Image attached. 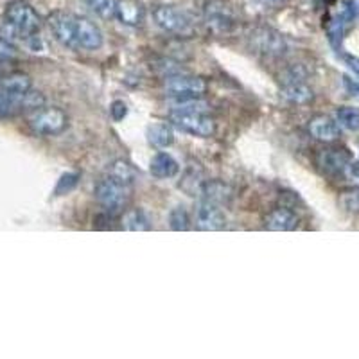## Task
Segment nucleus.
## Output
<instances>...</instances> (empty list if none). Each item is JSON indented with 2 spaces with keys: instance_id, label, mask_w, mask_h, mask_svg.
<instances>
[{
  "instance_id": "nucleus-27",
  "label": "nucleus",
  "mask_w": 359,
  "mask_h": 359,
  "mask_svg": "<svg viewBox=\"0 0 359 359\" xmlns=\"http://www.w3.org/2000/svg\"><path fill=\"white\" fill-rule=\"evenodd\" d=\"M343 33H345V24L339 17L332 18L329 27H327V34H329V41L334 49H339V45H341L343 40Z\"/></svg>"
},
{
  "instance_id": "nucleus-22",
  "label": "nucleus",
  "mask_w": 359,
  "mask_h": 359,
  "mask_svg": "<svg viewBox=\"0 0 359 359\" xmlns=\"http://www.w3.org/2000/svg\"><path fill=\"white\" fill-rule=\"evenodd\" d=\"M336 121L348 131H359V108L341 107L336 111Z\"/></svg>"
},
{
  "instance_id": "nucleus-20",
  "label": "nucleus",
  "mask_w": 359,
  "mask_h": 359,
  "mask_svg": "<svg viewBox=\"0 0 359 359\" xmlns=\"http://www.w3.org/2000/svg\"><path fill=\"white\" fill-rule=\"evenodd\" d=\"M107 176L110 180H114V182H117V184L126 185V187H133L137 172H135V169L131 168L130 163L124 162V160H115L110 168H108Z\"/></svg>"
},
{
  "instance_id": "nucleus-23",
  "label": "nucleus",
  "mask_w": 359,
  "mask_h": 359,
  "mask_svg": "<svg viewBox=\"0 0 359 359\" xmlns=\"http://www.w3.org/2000/svg\"><path fill=\"white\" fill-rule=\"evenodd\" d=\"M168 221H169V226H171V230H175V232H187L189 229H191V216H189L187 208L185 207H175L169 212L168 216Z\"/></svg>"
},
{
  "instance_id": "nucleus-28",
  "label": "nucleus",
  "mask_w": 359,
  "mask_h": 359,
  "mask_svg": "<svg viewBox=\"0 0 359 359\" xmlns=\"http://www.w3.org/2000/svg\"><path fill=\"white\" fill-rule=\"evenodd\" d=\"M18 56L17 47L11 43V41L4 40V38L0 36V65H6V63L15 62Z\"/></svg>"
},
{
  "instance_id": "nucleus-30",
  "label": "nucleus",
  "mask_w": 359,
  "mask_h": 359,
  "mask_svg": "<svg viewBox=\"0 0 359 359\" xmlns=\"http://www.w3.org/2000/svg\"><path fill=\"white\" fill-rule=\"evenodd\" d=\"M343 62H345L347 69L351 70L352 74H354L355 78H358V81H359V57L352 56V54H345V56H343Z\"/></svg>"
},
{
  "instance_id": "nucleus-10",
  "label": "nucleus",
  "mask_w": 359,
  "mask_h": 359,
  "mask_svg": "<svg viewBox=\"0 0 359 359\" xmlns=\"http://www.w3.org/2000/svg\"><path fill=\"white\" fill-rule=\"evenodd\" d=\"M314 162H316V165H318V169L322 172H325L329 176H336L341 175L351 165L352 155L347 147L329 146L323 147V149H318Z\"/></svg>"
},
{
  "instance_id": "nucleus-14",
  "label": "nucleus",
  "mask_w": 359,
  "mask_h": 359,
  "mask_svg": "<svg viewBox=\"0 0 359 359\" xmlns=\"http://www.w3.org/2000/svg\"><path fill=\"white\" fill-rule=\"evenodd\" d=\"M300 224V217L287 207H277L269 210L264 217V229L271 232H293Z\"/></svg>"
},
{
  "instance_id": "nucleus-32",
  "label": "nucleus",
  "mask_w": 359,
  "mask_h": 359,
  "mask_svg": "<svg viewBox=\"0 0 359 359\" xmlns=\"http://www.w3.org/2000/svg\"><path fill=\"white\" fill-rule=\"evenodd\" d=\"M348 168H351L352 176H355V178L359 180V162H358V163H351V165H348Z\"/></svg>"
},
{
  "instance_id": "nucleus-15",
  "label": "nucleus",
  "mask_w": 359,
  "mask_h": 359,
  "mask_svg": "<svg viewBox=\"0 0 359 359\" xmlns=\"http://www.w3.org/2000/svg\"><path fill=\"white\" fill-rule=\"evenodd\" d=\"M280 95L291 104H309L314 99V92L309 85L304 83L300 76H291L280 90Z\"/></svg>"
},
{
  "instance_id": "nucleus-6",
  "label": "nucleus",
  "mask_w": 359,
  "mask_h": 359,
  "mask_svg": "<svg viewBox=\"0 0 359 359\" xmlns=\"http://www.w3.org/2000/svg\"><path fill=\"white\" fill-rule=\"evenodd\" d=\"M169 123L176 130L192 135V137H200V139H208L216 131L214 118L205 111H171Z\"/></svg>"
},
{
  "instance_id": "nucleus-31",
  "label": "nucleus",
  "mask_w": 359,
  "mask_h": 359,
  "mask_svg": "<svg viewBox=\"0 0 359 359\" xmlns=\"http://www.w3.org/2000/svg\"><path fill=\"white\" fill-rule=\"evenodd\" d=\"M252 2L262 6V8H275V6H280L284 0H252Z\"/></svg>"
},
{
  "instance_id": "nucleus-8",
  "label": "nucleus",
  "mask_w": 359,
  "mask_h": 359,
  "mask_svg": "<svg viewBox=\"0 0 359 359\" xmlns=\"http://www.w3.org/2000/svg\"><path fill=\"white\" fill-rule=\"evenodd\" d=\"M250 49L268 57H280L286 54L287 43L278 31L269 27L253 29L248 36Z\"/></svg>"
},
{
  "instance_id": "nucleus-3",
  "label": "nucleus",
  "mask_w": 359,
  "mask_h": 359,
  "mask_svg": "<svg viewBox=\"0 0 359 359\" xmlns=\"http://www.w3.org/2000/svg\"><path fill=\"white\" fill-rule=\"evenodd\" d=\"M153 22L163 33L189 34L194 29V18L191 13L178 6H156L151 13Z\"/></svg>"
},
{
  "instance_id": "nucleus-18",
  "label": "nucleus",
  "mask_w": 359,
  "mask_h": 359,
  "mask_svg": "<svg viewBox=\"0 0 359 359\" xmlns=\"http://www.w3.org/2000/svg\"><path fill=\"white\" fill-rule=\"evenodd\" d=\"M31 88H33L31 78L24 72H11L0 78V92H4V94L24 95Z\"/></svg>"
},
{
  "instance_id": "nucleus-17",
  "label": "nucleus",
  "mask_w": 359,
  "mask_h": 359,
  "mask_svg": "<svg viewBox=\"0 0 359 359\" xmlns=\"http://www.w3.org/2000/svg\"><path fill=\"white\" fill-rule=\"evenodd\" d=\"M180 171V165L169 153H156L149 162V172L158 180L175 178Z\"/></svg>"
},
{
  "instance_id": "nucleus-25",
  "label": "nucleus",
  "mask_w": 359,
  "mask_h": 359,
  "mask_svg": "<svg viewBox=\"0 0 359 359\" xmlns=\"http://www.w3.org/2000/svg\"><path fill=\"white\" fill-rule=\"evenodd\" d=\"M339 205H341L347 212L359 214V185L343 189V191L339 192Z\"/></svg>"
},
{
  "instance_id": "nucleus-7",
  "label": "nucleus",
  "mask_w": 359,
  "mask_h": 359,
  "mask_svg": "<svg viewBox=\"0 0 359 359\" xmlns=\"http://www.w3.org/2000/svg\"><path fill=\"white\" fill-rule=\"evenodd\" d=\"M163 90L171 99L200 97L207 92V83L200 76L191 74H169L163 79Z\"/></svg>"
},
{
  "instance_id": "nucleus-2",
  "label": "nucleus",
  "mask_w": 359,
  "mask_h": 359,
  "mask_svg": "<svg viewBox=\"0 0 359 359\" xmlns=\"http://www.w3.org/2000/svg\"><path fill=\"white\" fill-rule=\"evenodd\" d=\"M41 18L33 6L25 0H13L0 20V36L15 43H24L29 50L41 49Z\"/></svg>"
},
{
  "instance_id": "nucleus-11",
  "label": "nucleus",
  "mask_w": 359,
  "mask_h": 359,
  "mask_svg": "<svg viewBox=\"0 0 359 359\" xmlns=\"http://www.w3.org/2000/svg\"><path fill=\"white\" fill-rule=\"evenodd\" d=\"M194 223H196V229L203 232H219L226 229V216L219 205L200 200L194 210Z\"/></svg>"
},
{
  "instance_id": "nucleus-19",
  "label": "nucleus",
  "mask_w": 359,
  "mask_h": 359,
  "mask_svg": "<svg viewBox=\"0 0 359 359\" xmlns=\"http://www.w3.org/2000/svg\"><path fill=\"white\" fill-rule=\"evenodd\" d=\"M147 142L155 147H168L175 142V130L171 123H153L146 130Z\"/></svg>"
},
{
  "instance_id": "nucleus-1",
  "label": "nucleus",
  "mask_w": 359,
  "mask_h": 359,
  "mask_svg": "<svg viewBox=\"0 0 359 359\" xmlns=\"http://www.w3.org/2000/svg\"><path fill=\"white\" fill-rule=\"evenodd\" d=\"M47 25L56 41L72 50H97L102 45V31L99 25L70 11H53Z\"/></svg>"
},
{
  "instance_id": "nucleus-29",
  "label": "nucleus",
  "mask_w": 359,
  "mask_h": 359,
  "mask_svg": "<svg viewBox=\"0 0 359 359\" xmlns=\"http://www.w3.org/2000/svg\"><path fill=\"white\" fill-rule=\"evenodd\" d=\"M110 115L115 123H121L128 115V104L124 101H114L110 104Z\"/></svg>"
},
{
  "instance_id": "nucleus-21",
  "label": "nucleus",
  "mask_w": 359,
  "mask_h": 359,
  "mask_svg": "<svg viewBox=\"0 0 359 359\" xmlns=\"http://www.w3.org/2000/svg\"><path fill=\"white\" fill-rule=\"evenodd\" d=\"M121 223H123V229L130 230V232H147V230H151V224H149V219H147L142 208H130V210L123 212Z\"/></svg>"
},
{
  "instance_id": "nucleus-24",
  "label": "nucleus",
  "mask_w": 359,
  "mask_h": 359,
  "mask_svg": "<svg viewBox=\"0 0 359 359\" xmlns=\"http://www.w3.org/2000/svg\"><path fill=\"white\" fill-rule=\"evenodd\" d=\"M85 4L88 6L97 17L104 18V20L115 18V4H117V0H85Z\"/></svg>"
},
{
  "instance_id": "nucleus-13",
  "label": "nucleus",
  "mask_w": 359,
  "mask_h": 359,
  "mask_svg": "<svg viewBox=\"0 0 359 359\" xmlns=\"http://www.w3.org/2000/svg\"><path fill=\"white\" fill-rule=\"evenodd\" d=\"M147 9L142 0H117L115 18L126 27H139L146 22Z\"/></svg>"
},
{
  "instance_id": "nucleus-16",
  "label": "nucleus",
  "mask_w": 359,
  "mask_h": 359,
  "mask_svg": "<svg viewBox=\"0 0 359 359\" xmlns=\"http://www.w3.org/2000/svg\"><path fill=\"white\" fill-rule=\"evenodd\" d=\"M198 196H200V200L212 201V203L223 207V205L230 203V200L233 196V191L229 184H224L221 180H207V182L201 184Z\"/></svg>"
},
{
  "instance_id": "nucleus-5",
  "label": "nucleus",
  "mask_w": 359,
  "mask_h": 359,
  "mask_svg": "<svg viewBox=\"0 0 359 359\" xmlns=\"http://www.w3.org/2000/svg\"><path fill=\"white\" fill-rule=\"evenodd\" d=\"M131 191L133 187H126V185H121L114 180H110L108 176H104L102 180H99L97 185L94 189V194H95V200L99 201L104 210L111 216L115 214H121L124 212V207L128 205L131 196Z\"/></svg>"
},
{
  "instance_id": "nucleus-26",
  "label": "nucleus",
  "mask_w": 359,
  "mask_h": 359,
  "mask_svg": "<svg viewBox=\"0 0 359 359\" xmlns=\"http://www.w3.org/2000/svg\"><path fill=\"white\" fill-rule=\"evenodd\" d=\"M79 172H65L62 178L57 180V185L54 189V196H65V194H70L74 189L78 187L79 184Z\"/></svg>"
},
{
  "instance_id": "nucleus-4",
  "label": "nucleus",
  "mask_w": 359,
  "mask_h": 359,
  "mask_svg": "<svg viewBox=\"0 0 359 359\" xmlns=\"http://www.w3.org/2000/svg\"><path fill=\"white\" fill-rule=\"evenodd\" d=\"M27 124L33 130V133L41 135V137H54V135H60L67 130L69 117L62 108L45 107L43 104V107L29 114Z\"/></svg>"
},
{
  "instance_id": "nucleus-9",
  "label": "nucleus",
  "mask_w": 359,
  "mask_h": 359,
  "mask_svg": "<svg viewBox=\"0 0 359 359\" xmlns=\"http://www.w3.org/2000/svg\"><path fill=\"white\" fill-rule=\"evenodd\" d=\"M203 17L207 27L216 34L232 33L237 24L236 13L223 0H210V2H207Z\"/></svg>"
},
{
  "instance_id": "nucleus-12",
  "label": "nucleus",
  "mask_w": 359,
  "mask_h": 359,
  "mask_svg": "<svg viewBox=\"0 0 359 359\" xmlns=\"http://www.w3.org/2000/svg\"><path fill=\"white\" fill-rule=\"evenodd\" d=\"M307 130H309L311 137L323 144H332L341 137V126L338 124V121L323 114L314 115L307 124Z\"/></svg>"
}]
</instances>
